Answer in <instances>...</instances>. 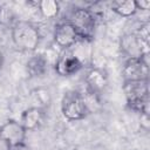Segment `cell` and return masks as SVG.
<instances>
[{"label": "cell", "mask_w": 150, "mask_h": 150, "mask_svg": "<svg viewBox=\"0 0 150 150\" xmlns=\"http://www.w3.org/2000/svg\"><path fill=\"white\" fill-rule=\"evenodd\" d=\"M81 67V63L79 61L77 57L69 55L66 56L62 61H61V66H60V71L63 74H73L75 71H77Z\"/></svg>", "instance_id": "cell-1"}]
</instances>
